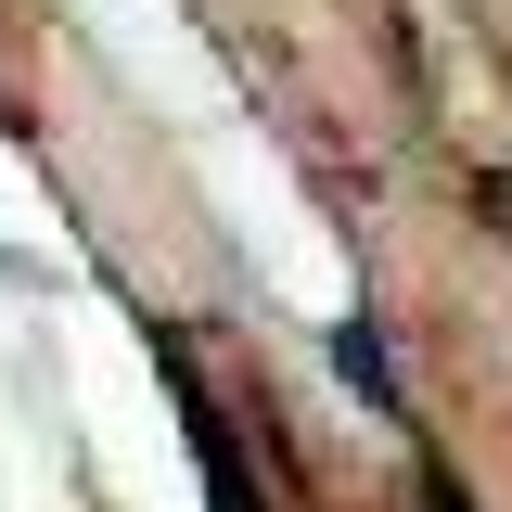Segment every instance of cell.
Here are the masks:
<instances>
[{"mask_svg": "<svg viewBox=\"0 0 512 512\" xmlns=\"http://www.w3.org/2000/svg\"><path fill=\"white\" fill-rule=\"evenodd\" d=\"M333 372H346V384H372L384 410H397V384H384V346H372V320H346V333H333Z\"/></svg>", "mask_w": 512, "mask_h": 512, "instance_id": "1", "label": "cell"}]
</instances>
